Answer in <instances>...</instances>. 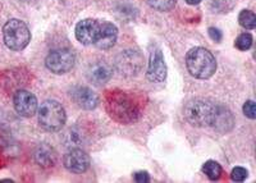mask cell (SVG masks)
<instances>
[{
  "label": "cell",
  "instance_id": "1",
  "mask_svg": "<svg viewBox=\"0 0 256 183\" xmlns=\"http://www.w3.org/2000/svg\"><path fill=\"white\" fill-rule=\"evenodd\" d=\"M106 112L116 122L130 124L141 116V106L134 95L126 91L112 90L105 96Z\"/></svg>",
  "mask_w": 256,
  "mask_h": 183
},
{
  "label": "cell",
  "instance_id": "2",
  "mask_svg": "<svg viewBox=\"0 0 256 183\" xmlns=\"http://www.w3.org/2000/svg\"><path fill=\"white\" fill-rule=\"evenodd\" d=\"M186 66L190 74L195 78L206 80L216 73V60L205 48H194L186 56Z\"/></svg>",
  "mask_w": 256,
  "mask_h": 183
},
{
  "label": "cell",
  "instance_id": "3",
  "mask_svg": "<svg viewBox=\"0 0 256 183\" xmlns=\"http://www.w3.org/2000/svg\"><path fill=\"white\" fill-rule=\"evenodd\" d=\"M216 105L204 99L191 100L184 106V118L195 127H209L214 122Z\"/></svg>",
  "mask_w": 256,
  "mask_h": 183
},
{
  "label": "cell",
  "instance_id": "4",
  "mask_svg": "<svg viewBox=\"0 0 256 183\" xmlns=\"http://www.w3.org/2000/svg\"><path fill=\"white\" fill-rule=\"evenodd\" d=\"M3 38L6 48L14 52H20L30 44L31 32L24 20L13 18L4 24Z\"/></svg>",
  "mask_w": 256,
  "mask_h": 183
},
{
  "label": "cell",
  "instance_id": "5",
  "mask_svg": "<svg viewBox=\"0 0 256 183\" xmlns=\"http://www.w3.org/2000/svg\"><path fill=\"white\" fill-rule=\"evenodd\" d=\"M38 123L46 131H59L67 120V114L64 108L56 100H46L42 102L38 108Z\"/></svg>",
  "mask_w": 256,
  "mask_h": 183
},
{
  "label": "cell",
  "instance_id": "6",
  "mask_svg": "<svg viewBox=\"0 0 256 183\" xmlns=\"http://www.w3.org/2000/svg\"><path fill=\"white\" fill-rule=\"evenodd\" d=\"M114 64L116 72H120L122 76L131 77L142 70L144 56L137 50H124L116 56Z\"/></svg>",
  "mask_w": 256,
  "mask_h": 183
},
{
  "label": "cell",
  "instance_id": "7",
  "mask_svg": "<svg viewBox=\"0 0 256 183\" xmlns=\"http://www.w3.org/2000/svg\"><path fill=\"white\" fill-rule=\"evenodd\" d=\"M74 54L70 49H58L49 52L45 59L46 68L56 74H64L70 72L74 66Z\"/></svg>",
  "mask_w": 256,
  "mask_h": 183
},
{
  "label": "cell",
  "instance_id": "8",
  "mask_svg": "<svg viewBox=\"0 0 256 183\" xmlns=\"http://www.w3.org/2000/svg\"><path fill=\"white\" fill-rule=\"evenodd\" d=\"M14 109L20 116H32L38 112V99L27 90H18L13 96Z\"/></svg>",
  "mask_w": 256,
  "mask_h": 183
},
{
  "label": "cell",
  "instance_id": "9",
  "mask_svg": "<svg viewBox=\"0 0 256 183\" xmlns=\"http://www.w3.org/2000/svg\"><path fill=\"white\" fill-rule=\"evenodd\" d=\"M63 163L72 173H84L90 166V156L81 148H73L64 155Z\"/></svg>",
  "mask_w": 256,
  "mask_h": 183
},
{
  "label": "cell",
  "instance_id": "10",
  "mask_svg": "<svg viewBox=\"0 0 256 183\" xmlns=\"http://www.w3.org/2000/svg\"><path fill=\"white\" fill-rule=\"evenodd\" d=\"M146 77L150 82H163L166 77V64L159 49L152 50Z\"/></svg>",
  "mask_w": 256,
  "mask_h": 183
},
{
  "label": "cell",
  "instance_id": "11",
  "mask_svg": "<svg viewBox=\"0 0 256 183\" xmlns=\"http://www.w3.org/2000/svg\"><path fill=\"white\" fill-rule=\"evenodd\" d=\"M99 31L100 24L98 20H91V18L82 20L76 26V38L84 45L95 44Z\"/></svg>",
  "mask_w": 256,
  "mask_h": 183
},
{
  "label": "cell",
  "instance_id": "12",
  "mask_svg": "<svg viewBox=\"0 0 256 183\" xmlns=\"http://www.w3.org/2000/svg\"><path fill=\"white\" fill-rule=\"evenodd\" d=\"M70 96H72L73 102L84 110H92L99 105V96L96 95L91 88H84V86L73 88L70 91Z\"/></svg>",
  "mask_w": 256,
  "mask_h": 183
},
{
  "label": "cell",
  "instance_id": "13",
  "mask_svg": "<svg viewBox=\"0 0 256 183\" xmlns=\"http://www.w3.org/2000/svg\"><path fill=\"white\" fill-rule=\"evenodd\" d=\"M116 38H118L116 27L110 22H102V24H100V31L95 41V45L99 49L108 50L116 45Z\"/></svg>",
  "mask_w": 256,
  "mask_h": 183
},
{
  "label": "cell",
  "instance_id": "14",
  "mask_svg": "<svg viewBox=\"0 0 256 183\" xmlns=\"http://www.w3.org/2000/svg\"><path fill=\"white\" fill-rule=\"evenodd\" d=\"M112 76H113V70L104 62H98L92 64L88 70V78L98 86L106 84L112 78Z\"/></svg>",
  "mask_w": 256,
  "mask_h": 183
},
{
  "label": "cell",
  "instance_id": "15",
  "mask_svg": "<svg viewBox=\"0 0 256 183\" xmlns=\"http://www.w3.org/2000/svg\"><path fill=\"white\" fill-rule=\"evenodd\" d=\"M35 162L42 168H50L56 164V150L48 144H40L35 150Z\"/></svg>",
  "mask_w": 256,
  "mask_h": 183
},
{
  "label": "cell",
  "instance_id": "16",
  "mask_svg": "<svg viewBox=\"0 0 256 183\" xmlns=\"http://www.w3.org/2000/svg\"><path fill=\"white\" fill-rule=\"evenodd\" d=\"M233 123V116L227 108L220 106V105H216V116H214V122H212V127L218 130L219 132H228L232 130Z\"/></svg>",
  "mask_w": 256,
  "mask_h": 183
},
{
  "label": "cell",
  "instance_id": "17",
  "mask_svg": "<svg viewBox=\"0 0 256 183\" xmlns=\"http://www.w3.org/2000/svg\"><path fill=\"white\" fill-rule=\"evenodd\" d=\"M202 172L206 174L209 180H216L222 176V166L216 162H214V160H208L206 163L202 166Z\"/></svg>",
  "mask_w": 256,
  "mask_h": 183
},
{
  "label": "cell",
  "instance_id": "18",
  "mask_svg": "<svg viewBox=\"0 0 256 183\" xmlns=\"http://www.w3.org/2000/svg\"><path fill=\"white\" fill-rule=\"evenodd\" d=\"M238 22L244 28L254 30L256 26V16L251 10H242L238 16Z\"/></svg>",
  "mask_w": 256,
  "mask_h": 183
},
{
  "label": "cell",
  "instance_id": "19",
  "mask_svg": "<svg viewBox=\"0 0 256 183\" xmlns=\"http://www.w3.org/2000/svg\"><path fill=\"white\" fill-rule=\"evenodd\" d=\"M146 3L152 8L160 10V12H166V10H170L173 6H176V2L177 0H145Z\"/></svg>",
  "mask_w": 256,
  "mask_h": 183
},
{
  "label": "cell",
  "instance_id": "20",
  "mask_svg": "<svg viewBox=\"0 0 256 183\" xmlns=\"http://www.w3.org/2000/svg\"><path fill=\"white\" fill-rule=\"evenodd\" d=\"M252 41L254 38L250 34H248V32H246V34H241V35L236 38L234 46L238 50H241V52H246V50H248L252 46Z\"/></svg>",
  "mask_w": 256,
  "mask_h": 183
},
{
  "label": "cell",
  "instance_id": "21",
  "mask_svg": "<svg viewBox=\"0 0 256 183\" xmlns=\"http://www.w3.org/2000/svg\"><path fill=\"white\" fill-rule=\"evenodd\" d=\"M230 178L234 182H244L246 178H248V170L242 166H236L233 169L232 173H230Z\"/></svg>",
  "mask_w": 256,
  "mask_h": 183
},
{
  "label": "cell",
  "instance_id": "22",
  "mask_svg": "<svg viewBox=\"0 0 256 183\" xmlns=\"http://www.w3.org/2000/svg\"><path fill=\"white\" fill-rule=\"evenodd\" d=\"M244 116L250 118V120H255L256 118V105L252 100H248L244 105Z\"/></svg>",
  "mask_w": 256,
  "mask_h": 183
},
{
  "label": "cell",
  "instance_id": "23",
  "mask_svg": "<svg viewBox=\"0 0 256 183\" xmlns=\"http://www.w3.org/2000/svg\"><path fill=\"white\" fill-rule=\"evenodd\" d=\"M209 36L212 38V40L216 41V42L222 41V38H223L222 32L219 31L218 28H216V27H210V28H209Z\"/></svg>",
  "mask_w": 256,
  "mask_h": 183
},
{
  "label": "cell",
  "instance_id": "24",
  "mask_svg": "<svg viewBox=\"0 0 256 183\" xmlns=\"http://www.w3.org/2000/svg\"><path fill=\"white\" fill-rule=\"evenodd\" d=\"M134 180L138 183H146L150 180V177H148V172H137L134 174Z\"/></svg>",
  "mask_w": 256,
  "mask_h": 183
},
{
  "label": "cell",
  "instance_id": "25",
  "mask_svg": "<svg viewBox=\"0 0 256 183\" xmlns=\"http://www.w3.org/2000/svg\"><path fill=\"white\" fill-rule=\"evenodd\" d=\"M201 0H186V3L191 4V6H196V4L200 3Z\"/></svg>",
  "mask_w": 256,
  "mask_h": 183
},
{
  "label": "cell",
  "instance_id": "26",
  "mask_svg": "<svg viewBox=\"0 0 256 183\" xmlns=\"http://www.w3.org/2000/svg\"><path fill=\"white\" fill-rule=\"evenodd\" d=\"M20 2H24V3H34L36 0H20Z\"/></svg>",
  "mask_w": 256,
  "mask_h": 183
},
{
  "label": "cell",
  "instance_id": "27",
  "mask_svg": "<svg viewBox=\"0 0 256 183\" xmlns=\"http://www.w3.org/2000/svg\"><path fill=\"white\" fill-rule=\"evenodd\" d=\"M2 182H13L12 180H2Z\"/></svg>",
  "mask_w": 256,
  "mask_h": 183
}]
</instances>
